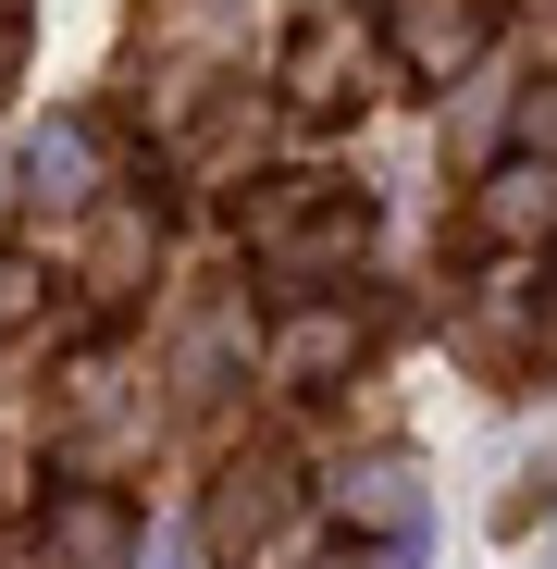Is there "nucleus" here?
<instances>
[{"label":"nucleus","mask_w":557,"mask_h":569,"mask_svg":"<svg viewBox=\"0 0 557 569\" xmlns=\"http://www.w3.org/2000/svg\"><path fill=\"white\" fill-rule=\"evenodd\" d=\"M13 310H26V284H13V272H0V322H13Z\"/></svg>","instance_id":"nucleus-2"},{"label":"nucleus","mask_w":557,"mask_h":569,"mask_svg":"<svg viewBox=\"0 0 557 569\" xmlns=\"http://www.w3.org/2000/svg\"><path fill=\"white\" fill-rule=\"evenodd\" d=\"M322 569H359V557H322Z\"/></svg>","instance_id":"nucleus-3"},{"label":"nucleus","mask_w":557,"mask_h":569,"mask_svg":"<svg viewBox=\"0 0 557 569\" xmlns=\"http://www.w3.org/2000/svg\"><path fill=\"white\" fill-rule=\"evenodd\" d=\"M260 532H272V470H236V496L211 508V545L236 557V545H260Z\"/></svg>","instance_id":"nucleus-1"}]
</instances>
